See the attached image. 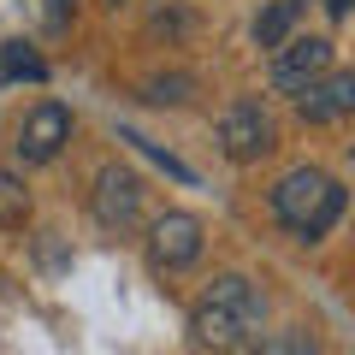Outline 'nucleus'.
I'll return each instance as SVG.
<instances>
[{
  "label": "nucleus",
  "mask_w": 355,
  "mask_h": 355,
  "mask_svg": "<svg viewBox=\"0 0 355 355\" xmlns=\"http://www.w3.org/2000/svg\"><path fill=\"white\" fill-rule=\"evenodd\" d=\"M266 326V296L243 272H219L202 296L190 302V343L202 355H243L261 343Z\"/></svg>",
  "instance_id": "obj_1"
},
{
  "label": "nucleus",
  "mask_w": 355,
  "mask_h": 355,
  "mask_svg": "<svg viewBox=\"0 0 355 355\" xmlns=\"http://www.w3.org/2000/svg\"><path fill=\"white\" fill-rule=\"evenodd\" d=\"M266 207H272V219H279L296 243H320L343 219L349 190H343L326 166H291V172L266 190Z\"/></svg>",
  "instance_id": "obj_2"
},
{
  "label": "nucleus",
  "mask_w": 355,
  "mask_h": 355,
  "mask_svg": "<svg viewBox=\"0 0 355 355\" xmlns=\"http://www.w3.org/2000/svg\"><path fill=\"white\" fill-rule=\"evenodd\" d=\"M214 137H219V154H225L231 166H254V160H266V154L279 148V130H272V113H266L254 95H237V101L219 113V125H214Z\"/></svg>",
  "instance_id": "obj_3"
},
{
  "label": "nucleus",
  "mask_w": 355,
  "mask_h": 355,
  "mask_svg": "<svg viewBox=\"0 0 355 355\" xmlns=\"http://www.w3.org/2000/svg\"><path fill=\"white\" fill-rule=\"evenodd\" d=\"M142 249H148V266H154V272H184V266L202 261V249H207V225L190 214V207H166V214L148 219V237H142Z\"/></svg>",
  "instance_id": "obj_4"
},
{
  "label": "nucleus",
  "mask_w": 355,
  "mask_h": 355,
  "mask_svg": "<svg viewBox=\"0 0 355 355\" xmlns=\"http://www.w3.org/2000/svg\"><path fill=\"white\" fill-rule=\"evenodd\" d=\"M326 71H338V42H331V36H291L279 53H272L266 83L296 101V95H302V89H314Z\"/></svg>",
  "instance_id": "obj_5"
},
{
  "label": "nucleus",
  "mask_w": 355,
  "mask_h": 355,
  "mask_svg": "<svg viewBox=\"0 0 355 355\" xmlns=\"http://www.w3.org/2000/svg\"><path fill=\"white\" fill-rule=\"evenodd\" d=\"M142 178L130 172V166L107 160L101 172H95V184H89V214H95V225L101 231H130L142 219Z\"/></svg>",
  "instance_id": "obj_6"
},
{
  "label": "nucleus",
  "mask_w": 355,
  "mask_h": 355,
  "mask_svg": "<svg viewBox=\"0 0 355 355\" xmlns=\"http://www.w3.org/2000/svg\"><path fill=\"white\" fill-rule=\"evenodd\" d=\"M71 142V107L65 101H36L24 119H18V137H12V154L18 166H53Z\"/></svg>",
  "instance_id": "obj_7"
},
{
  "label": "nucleus",
  "mask_w": 355,
  "mask_h": 355,
  "mask_svg": "<svg viewBox=\"0 0 355 355\" xmlns=\"http://www.w3.org/2000/svg\"><path fill=\"white\" fill-rule=\"evenodd\" d=\"M296 113H302V125H338V119H349L355 113V65H338L314 89H302Z\"/></svg>",
  "instance_id": "obj_8"
},
{
  "label": "nucleus",
  "mask_w": 355,
  "mask_h": 355,
  "mask_svg": "<svg viewBox=\"0 0 355 355\" xmlns=\"http://www.w3.org/2000/svg\"><path fill=\"white\" fill-rule=\"evenodd\" d=\"M12 83H48V60L30 42H0V89Z\"/></svg>",
  "instance_id": "obj_9"
},
{
  "label": "nucleus",
  "mask_w": 355,
  "mask_h": 355,
  "mask_svg": "<svg viewBox=\"0 0 355 355\" xmlns=\"http://www.w3.org/2000/svg\"><path fill=\"white\" fill-rule=\"evenodd\" d=\"M296 18H302V0H272V6H261V18H254V42L279 53L284 42H291Z\"/></svg>",
  "instance_id": "obj_10"
},
{
  "label": "nucleus",
  "mask_w": 355,
  "mask_h": 355,
  "mask_svg": "<svg viewBox=\"0 0 355 355\" xmlns=\"http://www.w3.org/2000/svg\"><path fill=\"white\" fill-rule=\"evenodd\" d=\"M190 95H196V77L190 71H160V77L142 83V101H148V107H184Z\"/></svg>",
  "instance_id": "obj_11"
},
{
  "label": "nucleus",
  "mask_w": 355,
  "mask_h": 355,
  "mask_svg": "<svg viewBox=\"0 0 355 355\" xmlns=\"http://www.w3.org/2000/svg\"><path fill=\"white\" fill-rule=\"evenodd\" d=\"M30 219V190H24V178L18 172H0V225L18 231Z\"/></svg>",
  "instance_id": "obj_12"
},
{
  "label": "nucleus",
  "mask_w": 355,
  "mask_h": 355,
  "mask_svg": "<svg viewBox=\"0 0 355 355\" xmlns=\"http://www.w3.org/2000/svg\"><path fill=\"white\" fill-rule=\"evenodd\" d=\"M249 355H326V349H320V338H314V331L291 326V331H272V338H261Z\"/></svg>",
  "instance_id": "obj_13"
},
{
  "label": "nucleus",
  "mask_w": 355,
  "mask_h": 355,
  "mask_svg": "<svg viewBox=\"0 0 355 355\" xmlns=\"http://www.w3.org/2000/svg\"><path fill=\"white\" fill-rule=\"evenodd\" d=\"M119 137H125V142H137V148H142V154H148V160H154V166H166V172H172V178H178V184H196V172H190V166H184V160H172V154H166V148H160V142H148V137H142V130H119Z\"/></svg>",
  "instance_id": "obj_14"
},
{
  "label": "nucleus",
  "mask_w": 355,
  "mask_h": 355,
  "mask_svg": "<svg viewBox=\"0 0 355 355\" xmlns=\"http://www.w3.org/2000/svg\"><path fill=\"white\" fill-rule=\"evenodd\" d=\"M48 12H53V24H71V12H77V0H48Z\"/></svg>",
  "instance_id": "obj_15"
},
{
  "label": "nucleus",
  "mask_w": 355,
  "mask_h": 355,
  "mask_svg": "<svg viewBox=\"0 0 355 355\" xmlns=\"http://www.w3.org/2000/svg\"><path fill=\"white\" fill-rule=\"evenodd\" d=\"M349 12H355V0H326V18H331V24H343Z\"/></svg>",
  "instance_id": "obj_16"
},
{
  "label": "nucleus",
  "mask_w": 355,
  "mask_h": 355,
  "mask_svg": "<svg viewBox=\"0 0 355 355\" xmlns=\"http://www.w3.org/2000/svg\"><path fill=\"white\" fill-rule=\"evenodd\" d=\"M349 160H355V142H349Z\"/></svg>",
  "instance_id": "obj_17"
},
{
  "label": "nucleus",
  "mask_w": 355,
  "mask_h": 355,
  "mask_svg": "<svg viewBox=\"0 0 355 355\" xmlns=\"http://www.w3.org/2000/svg\"><path fill=\"white\" fill-rule=\"evenodd\" d=\"M113 6H125V0H113Z\"/></svg>",
  "instance_id": "obj_18"
}]
</instances>
